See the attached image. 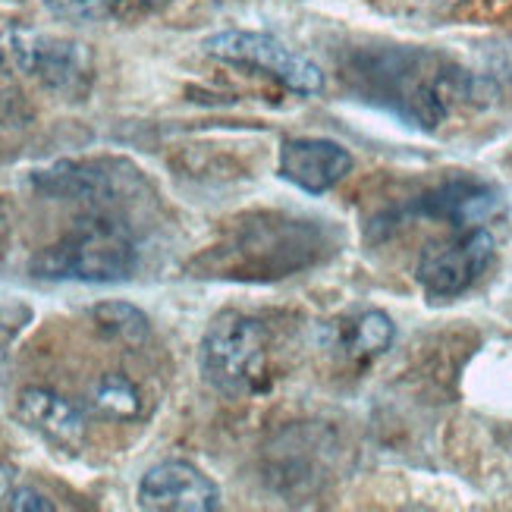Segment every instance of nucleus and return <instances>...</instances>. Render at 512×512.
Wrapping results in <instances>:
<instances>
[{"label": "nucleus", "instance_id": "nucleus-15", "mask_svg": "<svg viewBox=\"0 0 512 512\" xmlns=\"http://www.w3.org/2000/svg\"><path fill=\"white\" fill-rule=\"evenodd\" d=\"M377 10L396 16V19H409V22H443L453 19L469 0H374Z\"/></svg>", "mask_w": 512, "mask_h": 512}, {"label": "nucleus", "instance_id": "nucleus-1", "mask_svg": "<svg viewBox=\"0 0 512 512\" xmlns=\"http://www.w3.org/2000/svg\"><path fill=\"white\" fill-rule=\"evenodd\" d=\"M355 95L415 129H437L456 107L487 104L497 85L425 48H381L349 63Z\"/></svg>", "mask_w": 512, "mask_h": 512}, {"label": "nucleus", "instance_id": "nucleus-11", "mask_svg": "<svg viewBox=\"0 0 512 512\" xmlns=\"http://www.w3.org/2000/svg\"><path fill=\"white\" fill-rule=\"evenodd\" d=\"M16 418L29 431H35L38 437L51 440L54 447L63 450H76L85 440V412L54 390L44 387L22 390L16 399Z\"/></svg>", "mask_w": 512, "mask_h": 512}, {"label": "nucleus", "instance_id": "nucleus-19", "mask_svg": "<svg viewBox=\"0 0 512 512\" xmlns=\"http://www.w3.org/2000/svg\"><path fill=\"white\" fill-rule=\"evenodd\" d=\"M487 63H491V70L497 76L512 79V41L491 44V51H487Z\"/></svg>", "mask_w": 512, "mask_h": 512}, {"label": "nucleus", "instance_id": "nucleus-14", "mask_svg": "<svg viewBox=\"0 0 512 512\" xmlns=\"http://www.w3.org/2000/svg\"><path fill=\"white\" fill-rule=\"evenodd\" d=\"M92 321L98 333H104L107 340L123 343L129 349H136L148 343L151 337V321L142 308L129 305V302H101L92 308Z\"/></svg>", "mask_w": 512, "mask_h": 512}, {"label": "nucleus", "instance_id": "nucleus-17", "mask_svg": "<svg viewBox=\"0 0 512 512\" xmlns=\"http://www.w3.org/2000/svg\"><path fill=\"white\" fill-rule=\"evenodd\" d=\"M0 509H10V512H54L57 506L44 497L41 491H35V487L29 484H13L10 494L4 500V506Z\"/></svg>", "mask_w": 512, "mask_h": 512}, {"label": "nucleus", "instance_id": "nucleus-8", "mask_svg": "<svg viewBox=\"0 0 512 512\" xmlns=\"http://www.w3.org/2000/svg\"><path fill=\"white\" fill-rule=\"evenodd\" d=\"M139 506L148 512H214L220 509V487L192 462L170 459L142 475Z\"/></svg>", "mask_w": 512, "mask_h": 512}, {"label": "nucleus", "instance_id": "nucleus-16", "mask_svg": "<svg viewBox=\"0 0 512 512\" xmlns=\"http://www.w3.org/2000/svg\"><path fill=\"white\" fill-rule=\"evenodd\" d=\"M44 7L63 22H101L114 16L117 0H44Z\"/></svg>", "mask_w": 512, "mask_h": 512}, {"label": "nucleus", "instance_id": "nucleus-5", "mask_svg": "<svg viewBox=\"0 0 512 512\" xmlns=\"http://www.w3.org/2000/svg\"><path fill=\"white\" fill-rule=\"evenodd\" d=\"M32 189L63 198V202H82L95 211H107L136 198L148 189L145 176L136 164L123 158H88V161H57L32 173Z\"/></svg>", "mask_w": 512, "mask_h": 512}, {"label": "nucleus", "instance_id": "nucleus-13", "mask_svg": "<svg viewBox=\"0 0 512 512\" xmlns=\"http://www.w3.org/2000/svg\"><path fill=\"white\" fill-rule=\"evenodd\" d=\"M88 409L107 421H132L142 415V393L126 374L107 371L88 390Z\"/></svg>", "mask_w": 512, "mask_h": 512}, {"label": "nucleus", "instance_id": "nucleus-10", "mask_svg": "<svg viewBox=\"0 0 512 512\" xmlns=\"http://www.w3.org/2000/svg\"><path fill=\"white\" fill-rule=\"evenodd\" d=\"M500 208V192L472 176H453V180L428 189L425 195L415 198L412 211L431 220H443L453 227L481 224Z\"/></svg>", "mask_w": 512, "mask_h": 512}, {"label": "nucleus", "instance_id": "nucleus-9", "mask_svg": "<svg viewBox=\"0 0 512 512\" xmlns=\"http://www.w3.org/2000/svg\"><path fill=\"white\" fill-rule=\"evenodd\" d=\"M352 170V154L333 139H289L280 148L277 173L308 195H324Z\"/></svg>", "mask_w": 512, "mask_h": 512}, {"label": "nucleus", "instance_id": "nucleus-12", "mask_svg": "<svg viewBox=\"0 0 512 512\" xmlns=\"http://www.w3.org/2000/svg\"><path fill=\"white\" fill-rule=\"evenodd\" d=\"M396 327L381 308H365L333 324V349L349 362H371L393 346Z\"/></svg>", "mask_w": 512, "mask_h": 512}, {"label": "nucleus", "instance_id": "nucleus-7", "mask_svg": "<svg viewBox=\"0 0 512 512\" xmlns=\"http://www.w3.org/2000/svg\"><path fill=\"white\" fill-rule=\"evenodd\" d=\"M494 255H497L494 236L475 227L469 233H462L459 239L425 249V255L418 258L415 267V280L421 283L431 302H447L469 293L481 280V274L491 267Z\"/></svg>", "mask_w": 512, "mask_h": 512}, {"label": "nucleus", "instance_id": "nucleus-6", "mask_svg": "<svg viewBox=\"0 0 512 512\" xmlns=\"http://www.w3.org/2000/svg\"><path fill=\"white\" fill-rule=\"evenodd\" d=\"M205 54L239 66V70H255L277 79L286 92L296 95H321L324 92V73L318 63H311L299 51H293L289 44H283L274 35L264 32H242V29H227L205 38Z\"/></svg>", "mask_w": 512, "mask_h": 512}, {"label": "nucleus", "instance_id": "nucleus-2", "mask_svg": "<svg viewBox=\"0 0 512 512\" xmlns=\"http://www.w3.org/2000/svg\"><path fill=\"white\" fill-rule=\"evenodd\" d=\"M136 264L139 252L129 227L98 211L44 246L29 261V271L51 283H123L136 274Z\"/></svg>", "mask_w": 512, "mask_h": 512}, {"label": "nucleus", "instance_id": "nucleus-3", "mask_svg": "<svg viewBox=\"0 0 512 512\" xmlns=\"http://www.w3.org/2000/svg\"><path fill=\"white\" fill-rule=\"evenodd\" d=\"M0 73L35 79L66 101H82L95 82V54L73 38L7 26L0 29Z\"/></svg>", "mask_w": 512, "mask_h": 512}, {"label": "nucleus", "instance_id": "nucleus-18", "mask_svg": "<svg viewBox=\"0 0 512 512\" xmlns=\"http://www.w3.org/2000/svg\"><path fill=\"white\" fill-rule=\"evenodd\" d=\"M161 7H167V0H117L114 16L123 19V22H136V19L158 13Z\"/></svg>", "mask_w": 512, "mask_h": 512}, {"label": "nucleus", "instance_id": "nucleus-20", "mask_svg": "<svg viewBox=\"0 0 512 512\" xmlns=\"http://www.w3.org/2000/svg\"><path fill=\"white\" fill-rule=\"evenodd\" d=\"M10 487H13V472L7 469V465H0V506H4Z\"/></svg>", "mask_w": 512, "mask_h": 512}, {"label": "nucleus", "instance_id": "nucleus-4", "mask_svg": "<svg viewBox=\"0 0 512 512\" xmlns=\"http://www.w3.org/2000/svg\"><path fill=\"white\" fill-rule=\"evenodd\" d=\"M205 381L230 399H246L267 390V333L258 318L242 311L217 315L198 349Z\"/></svg>", "mask_w": 512, "mask_h": 512}]
</instances>
